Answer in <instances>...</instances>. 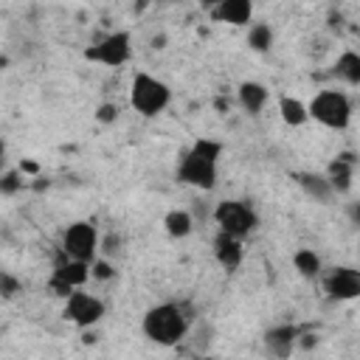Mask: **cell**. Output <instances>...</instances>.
I'll list each match as a JSON object with an SVG mask.
<instances>
[{
	"mask_svg": "<svg viewBox=\"0 0 360 360\" xmlns=\"http://www.w3.org/2000/svg\"><path fill=\"white\" fill-rule=\"evenodd\" d=\"M225 152V143L217 138H197L177 160L174 177L183 186L200 188V191H214L219 180V158Z\"/></svg>",
	"mask_w": 360,
	"mask_h": 360,
	"instance_id": "1",
	"label": "cell"
},
{
	"mask_svg": "<svg viewBox=\"0 0 360 360\" xmlns=\"http://www.w3.org/2000/svg\"><path fill=\"white\" fill-rule=\"evenodd\" d=\"M191 321H194V312L186 301H163V304H155L143 312L141 332L149 343L172 349L180 340H186Z\"/></svg>",
	"mask_w": 360,
	"mask_h": 360,
	"instance_id": "2",
	"label": "cell"
},
{
	"mask_svg": "<svg viewBox=\"0 0 360 360\" xmlns=\"http://www.w3.org/2000/svg\"><path fill=\"white\" fill-rule=\"evenodd\" d=\"M172 104V87L146 73V70H138L129 82V107L141 115V118H158L160 112H166V107Z\"/></svg>",
	"mask_w": 360,
	"mask_h": 360,
	"instance_id": "3",
	"label": "cell"
},
{
	"mask_svg": "<svg viewBox=\"0 0 360 360\" xmlns=\"http://www.w3.org/2000/svg\"><path fill=\"white\" fill-rule=\"evenodd\" d=\"M307 107H309V121L326 129L343 132L352 124V101L343 90H318L307 101Z\"/></svg>",
	"mask_w": 360,
	"mask_h": 360,
	"instance_id": "4",
	"label": "cell"
},
{
	"mask_svg": "<svg viewBox=\"0 0 360 360\" xmlns=\"http://www.w3.org/2000/svg\"><path fill=\"white\" fill-rule=\"evenodd\" d=\"M211 217L217 222V231L233 233L239 239H248L250 233L259 231V214H256L253 202H248V200H236V197L219 200L214 205V214Z\"/></svg>",
	"mask_w": 360,
	"mask_h": 360,
	"instance_id": "5",
	"label": "cell"
},
{
	"mask_svg": "<svg viewBox=\"0 0 360 360\" xmlns=\"http://www.w3.org/2000/svg\"><path fill=\"white\" fill-rule=\"evenodd\" d=\"M82 56L93 65H101V68H124L132 59V34L129 31H110V34L98 37L93 45H87Z\"/></svg>",
	"mask_w": 360,
	"mask_h": 360,
	"instance_id": "6",
	"label": "cell"
},
{
	"mask_svg": "<svg viewBox=\"0 0 360 360\" xmlns=\"http://www.w3.org/2000/svg\"><path fill=\"white\" fill-rule=\"evenodd\" d=\"M87 278H93L90 262L73 259V256H68L65 250H59V256H56V262H53V270H51V278H48V290H51L56 298L65 301L73 290L84 287Z\"/></svg>",
	"mask_w": 360,
	"mask_h": 360,
	"instance_id": "7",
	"label": "cell"
},
{
	"mask_svg": "<svg viewBox=\"0 0 360 360\" xmlns=\"http://www.w3.org/2000/svg\"><path fill=\"white\" fill-rule=\"evenodd\" d=\"M98 228L96 222L90 219H76L70 222L65 231H62V239H59V250H65L68 256L73 259H82V262H93L98 256Z\"/></svg>",
	"mask_w": 360,
	"mask_h": 360,
	"instance_id": "8",
	"label": "cell"
},
{
	"mask_svg": "<svg viewBox=\"0 0 360 360\" xmlns=\"http://www.w3.org/2000/svg\"><path fill=\"white\" fill-rule=\"evenodd\" d=\"M104 312H107L104 301H101L98 295L87 292L84 287L73 290V292L65 298V304H62V318H65L68 323H73L76 329H90V326H96V323L104 318Z\"/></svg>",
	"mask_w": 360,
	"mask_h": 360,
	"instance_id": "9",
	"label": "cell"
},
{
	"mask_svg": "<svg viewBox=\"0 0 360 360\" xmlns=\"http://www.w3.org/2000/svg\"><path fill=\"white\" fill-rule=\"evenodd\" d=\"M321 284L329 301H354L360 298V267L338 264L321 276Z\"/></svg>",
	"mask_w": 360,
	"mask_h": 360,
	"instance_id": "10",
	"label": "cell"
},
{
	"mask_svg": "<svg viewBox=\"0 0 360 360\" xmlns=\"http://www.w3.org/2000/svg\"><path fill=\"white\" fill-rule=\"evenodd\" d=\"M301 338H304V326H298V323H276L262 335L264 349L273 357H290Z\"/></svg>",
	"mask_w": 360,
	"mask_h": 360,
	"instance_id": "11",
	"label": "cell"
},
{
	"mask_svg": "<svg viewBox=\"0 0 360 360\" xmlns=\"http://www.w3.org/2000/svg\"><path fill=\"white\" fill-rule=\"evenodd\" d=\"M245 239L233 236V233H225V231H217L214 242H211V250H214V262L225 270V273H233L239 270L242 259H245Z\"/></svg>",
	"mask_w": 360,
	"mask_h": 360,
	"instance_id": "12",
	"label": "cell"
},
{
	"mask_svg": "<svg viewBox=\"0 0 360 360\" xmlns=\"http://www.w3.org/2000/svg\"><path fill=\"white\" fill-rule=\"evenodd\" d=\"M208 14L214 22L248 28L253 22V0H219L214 8H208Z\"/></svg>",
	"mask_w": 360,
	"mask_h": 360,
	"instance_id": "13",
	"label": "cell"
},
{
	"mask_svg": "<svg viewBox=\"0 0 360 360\" xmlns=\"http://www.w3.org/2000/svg\"><path fill=\"white\" fill-rule=\"evenodd\" d=\"M354 169H357V155L354 152H338L329 163H326V180L332 183L335 194H349L352 191V180H354Z\"/></svg>",
	"mask_w": 360,
	"mask_h": 360,
	"instance_id": "14",
	"label": "cell"
},
{
	"mask_svg": "<svg viewBox=\"0 0 360 360\" xmlns=\"http://www.w3.org/2000/svg\"><path fill=\"white\" fill-rule=\"evenodd\" d=\"M292 180H295V186L307 194V197H312L315 202H329V200H335L338 194H335V188H332V183L326 180V174H318V172H292L290 174Z\"/></svg>",
	"mask_w": 360,
	"mask_h": 360,
	"instance_id": "15",
	"label": "cell"
},
{
	"mask_svg": "<svg viewBox=\"0 0 360 360\" xmlns=\"http://www.w3.org/2000/svg\"><path fill=\"white\" fill-rule=\"evenodd\" d=\"M267 101H270V90H267L262 82H256V79L239 82V87H236V104H239L248 115H259Z\"/></svg>",
	"mask_w": 360,
	"mask_h": 360,
	"instance_id": "16",
	"label": "cell"
},
{
	"mask_svg": "<svg viewBox=\"0 0 360 360\" xmlns=\"http://www.w3.org/2000/svg\"><path fill=\"white\" fill-rule=\"evenodd\" d=\"M332 73L343 82V84H349V87H360V51H343V53H338V59H335V65H332Z\"/></svg>",
	"mask_w": 360,
	"mask_h": 360,
	"instance_id": "17",
	"label": "cell"
},
{
	"mask_svg": "<svg viewBox=\"0 0 360 360\" xmlns=\"http://www.w3.org/2000/svg\"><path fill=\"white\" fill-rule=\"evenodd\" d=\"M278 115L287 127H304L309 121V107L295 96H278Z\"/></svg>",
	"mask_w": 360,
	"mask_h": 360,
	"instance_id": "18",
	"label": "cell"
},
{
	"mask_svg": "<svg viewBox=\"0 0 360 360\" xmlns=\"http://www.w3.org/2000/svg\"><path fill=\"white\" fill-rule=\"evenodd\" d=\"M163 231H166L172 239H186V236H191V231H194V217H191V211H186V208H172V211H166V214H163Z\"/></svg>",
	"mask_w": 360,
	"mask_h": 360,
	"instance_id": "19",
	"label": "cell"
},
{
	"mask_svg": "<svg viewBox=\"0 0 360 360\" xmlns=\"http://www.w3.org/2000/svg\"><path fill=\"white\" fill-rule=\"evenodd\" d=\"M292 267H295V273L301 278H309V281L323 276V262H321V256L312 248H298L292 253Z\"/></svg>",
	"mask_w": 360,
	"mask_h": 360,
	"instance_id": "20",
	"label": "cell"
},
{
	"mask_svg": "<svg viewBox=\"0 0 360 360\" xmlns=\"http://www.w3.org/2000/svg\"><path fill=\"white\" fill-rule=\"evenodd\" d=\"M245 42H248V48L256 51V53H270L273 42H276V34H273V28H270L267 22H250Z\"/></svg>",
	"mask_w": 360,
	"mask_h": 360,
	"instance_id": "21",
	"label": "cell"
},
{
	"mask_svg": "<svg viewBox=\"0 0 360 360\" xmlns=\"http://www.w3.org/2000/svg\"><path fill=\"white\" fill-rule=\"evenodd\" d=\"M20 188H22V169H6V172L0 174V194L11 197V194H17Z\"/></svg>",
	"mask_w": 360,
	"mask_h": 360,
	"instance_id": "22",
	"label": "cell"
},
{
	"mask_svg": "<svg viewBox=\"0 0 360 360\" xmlns=\"http://www.w3.org/2000/svg\"><path fill=\"white\" fill-rule=\"evenodd\" d=\"M90 273H93V278H96V281H110V278L115 276V267H112V262H110V259L96 256V259L90 262Z\"/></svg>",
	"mask_w": 360,
	"mask_h": 360,
	"instance_id": "23",
	"label": "cell"
},
{
	"mask_svg": "<svg viewBox=\"0 0 360 360\" xmlns=\"http://www.w3.org/2000/svg\"><path fill=\"white\" fill-rule=\"evenodd\" d=\"M118 115H121V110H118V104H112V101H101V104L96 107V112H93V118H96L98 124H115Z\"/></svg>",
	"mask_w": 360,
	"mask_h": 360,
	"instance_id": "24",
	"label": "cell"
},
{
	"mask_svg": "<svg viewBox=\"0 0 360 360\" xmlns=\"http://www.w3.org/2000/svg\"><path fill=\"white\" fill-rule=\"evenodd\" d=\"M0 292H3V298H6V301H11L14 295H20V292H22V281H20V278H14L11 273H0Z\"/></svg>",
	"mask_w": 360,
	"mask_h": 360,
	"instance_id": "25",
	"label": "cell"
},
{
	"mask_svg": "<svg viewBox=\"0 0 360 360\" xmlns=\"http://www.w3.org/2000/svg\"><path fill=\"white\" fill-rule=\"evenodd\" d=\"M346 217H349V222H352V225H357V228H360V200L346 202Z\"/></svg>",
	"mask_w": 360,
	"mask_h": 360,
	"instance_id": "26",
	"label": "cell"
},
{
	"mask_svg": "<svg viewBox=\"0 0 360 360\" xmlns=\"http://www.w3.org/2000/svg\"><path fill=\"white\" fill-rule=\"evenodd\" d=\"M20 169H22V174H25V172H28V174L39 172V166H37V163H31V160H22V163H20Z\"/></svg>",
	"mask_w": 360,
	"mask_h": 360,
	"instance_id": "27",
	"label": "cell"
},
{
	"mask_svg": "<svg viewBox=\"0 0 360 360\" xmlns=\"http://www.w3.org/2000/svg\"><path fill=\"white\" fill-rule=\"evenodd\" d=\"M163 42H166V37H155L152 39V48H163Z\"/></svg>",
	"mask_w": 360,
	"mask_h": 360,
	"instance_id": "28",
	"label": "cell"
},
{
	"mask_svg": "<svg viewBox=\"0 0 360 360\" xmlns=\"http://www.w3.org/2000/svg\"><path fill=\"white\" fill-rule=\"evenodd\" d=\"M197 3H200V6H205V8H214L219 0H197Z\"/></svg>",
	"mask_w": 360,
	"mask_h": 360,
	"instance_id": "29",
	"label": "cell"
},
{
	"mask_svg": "<svg viewBox=\"0 0 360 360\" xmlns=\"http://www.w3.org/2000/svg\"><path fill=\"white\" fill-rule=\"evenodd\" d=\"M357 231H360V228H357ZM357 245H360V236H357Z\"/></svg>",
	"mask_w": 360,
	"mask_h": 360,
	"instance_id": "30",
	"label": "cell"
}]
</instances>
